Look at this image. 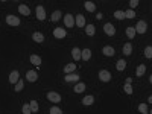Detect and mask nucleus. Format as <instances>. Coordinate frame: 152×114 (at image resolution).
Here are the masks:
<instances>
[{
	"instance_id": "6e6552de",
	"label": "nucleus",
	"mask_w": 152,
	"mask_h": 114,
	"mask_svg": "<svg viewBox=\"0 0 152 114\" xmlns=\"http://www.w3.org/2000/svg\"><path fill=\"white\" fill-rule=\"evenodd\" d=\"M35 14H37V19L40 21H43L44 19H46V11H44V6L38 5L37 8H35Z\"/></svg>"
},
{
	"instance_id": "72a5a7b5",
	"label": "nucleus",
	"mask_w": 152,
	"mask_h": 114,
	"mask_svg": "<svg viewBox=\"0 0 152 114\" xmlns=\"http://www.w3.org/2000/svg\"><path fill=\"white\" fill-rule=\"evenodd\" d=\"M21 113H23V114H32L29 103H24V105H23V107H21Z\"/></svg>"
},
{
	"instance_id": "4468645a",
	"label": "nucleus",
	"mask_w": 152,
	"mask_h": 114,
	"mask_svg": "<svg viewBox=\"0 0 152 114\" xmlns=\"http://www.w3.org/2000/svg\"><path fill=\"white\" fill-rule=\"evenodd\" d=\"M31 63H32V66H35L37 67V70L40 68V66H41V56H38V55H31Z\"/></svg>"
},
{
	"instance_id": "393cba45",
	"label": "nucleus",
	"mask_w": 152,
	"mask_h": 114,
	"mask_svg": "<svg viewBox=\"0 0 152 114\" xmlns=\"http://www.w3.org/2000/svg\"><path fill=\"white\" fill-rule=\"evenodd\" d=\"M132 53V44H131V43H126V44H125L123 46V55H131Z\"/></svg>"
},
{
	"instance_id": "a878e982",
	"label": "nucleus",
	"mask_w": 152,
	"mask_h": 114,
	"mask_svg": "<svg viewBox=\"0 0 152 114\" xmlns=\"http://www.w3.org/2000/svg\"><path fill=\"white\" fill-rule=\"evenodd\" d=\"M84 6H85V9H87L88 12H94V11H96V5H94L93 2H85Z\"/></svg>"
},
{
	"instance_id": "0eeeda50",
	"label": "nucleus",
	"mask_w": 152,
	"mask_h": 114,
	"mask_svg": "<svg viewBox=\"0 0 152 114\" xmlns=\"http://www.w3.org/2000/svg\"><path fill=\"white\" fill-rule=\"evenodd\" d=\"M26 79L29 82H37V79H38L37 70H28V72H26Z\"/></svg>"
},
{
	"instance_id": "f257e3e1",
	"label": "nucleus",
	"mask_w": 152,
	"mask_h": 114,
	"mask_svg": "<svg viewBox=\"0 0 152 114\" xmlns=\"http://www.w3.org/2000/svg\"><path fill=\"white\" fill-rule=\"evenodd\" d=\"M97 78H99V79L102 81V82H110L111 81V73H110V70H101V72L99 73H97Z\"/></svg>"
},
{
	"instance_id": "9d476101",
	"label": "nucleus",
	"mask_w": 152,
	"mask_h": 114,
	"mask_svg": "<svg viewBox=\"0 0 152 114\" xmlns=\"http://www.w3.org/2000/svg\"><path fill=\"white\" fill-rule=\"evenodd\" d=\"M103 32H105L106 35H110V37H113V35L116 33V28H114L111 23H105V24H103Z\"/></svg>"
},
{
	"instance_id": "ea45409f",
	"label": "nucleus",
	"mask_w": 152,
	"mask_h": 114,
	"mask_svg": "<svg viewBox=\"0 0 152 114\" xmlns=\"http://www.w3.org/2000/svg\"><path fill=\"white\" fill-rule=\"evenodd\" d=\"M132 82V78H126V84H131Z\"/></svg>"
},
{
	"instance_id": "58836bf2",
	"label": "nucleus",
	"mask_w": 152,
	"mask_h": 114,
	"mask_svg": "<svg viewBox=\"0 0 152 114\" xmlns=\"http://www.w3.org/2000/svg\"><path fill=\"white\" fill-rule=\"evenodd\" d=\"M96 19H97V20H102V19H103V15H102L101 12H97V17H96Z\"/></svg>"
},
{
	"instance_id": "412c9836",
	"label": "nucleus",
	"mask_w": 152,
	"mask_h": 114,
	"mask_svg": "<svg viewBox=\"0 0 152 114\" xmlns=\"http://www.w3.org/2000/svg\"><path fill=\"white\" fill-rule=\"evenodd\" d=\"M71 56H73L75 61H79V59H81V49L73 47V49H71Z\"/></svg>"
},
{
	"instance_id": "c756f323",
	"label": "nucleus",
	"mask_w": 152,
	"mask_h": 114,
	"mask_svg": "<svg viewBox=\"0 0 152 114\" xmlns=\"http://www.w3.org/2000/svg\"><path fill=\"white\" fill-rule=\"evenodd\" d=\"M50 20L52 21H59L61 20V11H55L52 14V17H50Z\"/></svg>"
},
{
	"instance_id": "ddd939ff",
	"label": "nucleus",
	"mask_w": 152,
	"mask_h": 114,
	"mask_svg": "<svg viewBox=\"0 0 152 114\" xmlns=\"http://www.w3.org/2000/svg\"><path fill=\"white\" fill-rule=\"evenodd\" d=\"M79 78H81V76H79L78 73H69V75H66L64 81H66V82H78Z\"/></svg>"
},
{
	"instance_id": "a211bd4d",
	"label": "nucleus",
	"mask_w": 152,
	"mask_h": 114,
	"mask_svg": "<svg viewBox=\"0 0 152 114\" xmlns=\"http://www.w3.org/2000/svg\"><path fill=\"white\" fill-rule=\"evenodd\" d=\"M85 33L88 35V37H93V35L96 33V28H94V24H85Z\"/></svg>"
},
{
	"instance_id": "4c0bfd02",
	"label": "nucleus",
	"mask_w": 152,
	"mask_h": 114,
	"mask_svg": "<svg viewBox=\"0 0 152 114\" xmlns=\"http://www.w3.org/2000/svg\"><path fill=\"white\" fill-rule=\"evenodd\" d=\"M129 6H131V9L134 11V9L138 6V0H131V2H129Z\"/></svg>"
},
{
	"instance_id": "f3484780",
	"label": "nucleus",
	"mask_w": 152,
	"mask_h": 114,
	"mask_svg": "<svg viewBox=\"0 0 152 114\" xmlns=\"http://www.w3.org/2000/svg\"><path fill=\"white\" fill-rule=\"evenodd\" d=\"M19 12H20L21 15H26V17H28V15L31 14V9H29L28 5H19Z\"/></svg>"
},
{
	"instance_id": "7ed1b4c3",
	"label": "nucleus",
	"mask_w": 152,
	"mask_h": 114,
	"mask_svg": "<svg viewBox=\"0 0 152 114\" xmlns=\"http://www.w3.org/2000/svg\"><path fill=\"white\" fill-rule=\"evenodd\" d=\"M46 98H47L49 102H53V103L61 102V94H58L56 91H49V93L46 94Z\"/></svg>"
},
{
	"instance_id": "b1692460",
	"label": "nucleus",
	"mask_w": 152,
	"mask_h": 114,
	"mask_svg": "<svg viewBox=\"0 0 152 114\" xmlns=\"http://www.w3.org/2000/svg\"><path fill=\"white\" fill-rule=\"evenodd\" d=\"M145 72H146V66L145 64H140L138 67H137V70H136V76H143V75H145Z\"/></svg>"
},
{
	"instance_id": "20e7f679",
	"label": "nucleus",
	"mask_w": 152,
	"mask_h": 114,
	"mask_svg": "<svg viewBox=\"0 0 152 114\" xmlns=\"http://www.w3.org/2000/svg\"><path fill=\"white\" fill-rule=\"evenodd\" d=\"M6 23L9 24V26H20V19L19 17H15V15H12V14H9V15H6Z\"/></svg>"
},
{
	"instance_id": "e433bc0d",
	"label": "nucleus",
	"mask_w": 152,
	"mask_h": 114,
	"mask_svg": "<svg viewBox=\"0 0 152 114\" xmlns=\"http://www.w3.org/2000/svg\"><path fill=\"white\" fill-rule=\"evenodd\" d=\"M145 56H146V58H152V46H146V49H145Z\"/></svg>"
},
{
	"instance_id": "473e14b6",
	"label": "nucleus",
	"mask_w": 152,
	"mask_h": 114,
	"mask_svg": "<svg viewBox=\"0 0 152 114\" xmlns=\"http://www.w3.org/2000/svg\"><path fill=\"white\" fill-rule=\"evenodd\" d=\"M123 90H125V93H126V94H132V93H134V88H132L131 84H125Z\"/></svg>"
},
{
	"instance_id": "f704fd0d",
	"label": "nucleus",
	"mask_w": 152,
	"mask_h": 114,
	"mask_svg": "<svg viewBox=\"0 0 152 114\" xmlns=\"http://www.w3.org/2000/svg\"><path fill=\"white\" fill-rule=\"evenodd\" d=\"M49 114H62V110L58 108V107H52V108L49 110Z\"/></svg>"
},
{
	"instance_id": "5701e85b",
	"label": "nucleus",
	"mask_w": 152,
	"mask_h": 114,
	"mask_svg": "<svg viewBox=\"0 0 152 114\" xmlns=\"http://www.w3.org/2000/svg\"><path fill=\"white\" fill-rule=\"evenodd\" d=\"M75 93H82L84 90H87V87H85V84L84 82H78L76 85H75Z\"/></svg>"
},
{
	"instance_id": "aec40b11",
	"label": "nucleus",
	"mask_w": 152,
	"mask_h": 114,
	"mask_svg": "<svg viewBox=\"0 0 152 114\" xmlns=\"http://www.w3.org/2000/svg\"><path fill=\"white\" fill-rule=\"evenodd\" d=\"M90 58H91V50H90V49H84V50H81V59L88 61Z\"/></svg>"
},
{
	"instance_id": "f8f14e48",
	"label": "nucleus",
	"mask_w": 152,
	"mask_h": 114,
	"mask_svg": "<svg viewBox=\"0 0 152 114\" xmlns=\"http://www.w3.org/2000/svg\"><path fill=\"white\" fill-rule=\"evenodd\" d=\"M102 53L105 55V56H114L116 55V50H114V47L113 46H103V49H102Z\"/></svg>"
},
{
	"instance_id": "39448f33",
	"label": "nucleus",
	"mask_w": 152,
	"mask_h": 114,
	"mask_svg": "<svg viewBox=\"0 0 152 114\" xmlns=\"http://www.w3.org/2000/svg\"><path fill=\"white\" fill-rule=\"evenodd\" d=\"M19 79H20V73H19V70H12V72L9 73V78H8L9 84L15 85L17 82H19Z\"/></svg>"
},
{
	"instance_id": "2eb2a0df",
	"label": "nucleus",
	"mask_w": 152,
	"mask_h": 114,
	"mask_svg": "<svg viewBox=\"0 0 152 114\" xmlns=\"http://www.w3.org/2000/svg\"><path fill=\"white\" fill-rule=\"evenodd\" d=\"M76 64L75 63H69V64H66V67H64V73L66 75H69V73H75V70H76Z\"/></svg>"
},
{
	"instance_id": "1a4fd4ad",
	"label": "nucleus",
	"mask_w": 152,
	"mask_h": 114,
	"mask_svg": "<svg viewBox=\"0 0 152 114\" xmlns=\"http://www.w3.org/2000/svg\"><path fill=\"white\" fill-rule=\"evenodd\" d=\"M64 26L66 28H73L75 26V17L71 14H66L64 15Z\"/></svg>"
},
{
	"instance_id": "9b49d317",
	"label": "nucleus",
	"mask_w": 152,
	"mask_h": 114,
	"mask_svg": "<svg viewBox=\"0 0 152 114\" xmlns=\"http://www.w3.org/2000/svg\"><path fill=\"white\" fill-rule=\"evenodd\" d=\"M75 26H78V28H85V17H84L82 14H78V15H76Z\"/></svg>"
},
{
	"instance_id": "cd10ccee",
	"label": "nucleus",
	"mask_w": 152,
	"mask_h": 114,
	"mask_svg": "<svg viewBox=\"0 0 152 114\" xmlns=\"http://www.w3.org/2000/svg\"><path fill=\"white\" fill-rule=\"evenodd\" d=\"M29 107H31V111L35 114V113H38V110H40V107H38V102L37 100H31L29 102Z\"/></svg>"
},
{
	"instance_id": "4be33fe9",
	"label": "nucleus",
	"mask_w": 152,
	"mask_h": 114,
	"mask_svg": "<svg viewBox=\"0 0 152 114\" xmlns=\"http://www.w3.org/2000/svg\"><path fill=\"white\" fill-rule=\"evenodd\" d=\"M116 68H117L119 72H123V70L126 68V61H125V59H119L117 63H116Z\"/></svg>"
},
{
	"instance_id": "6ab92c4d",
	"label": "nucleus",
	"mask_w": 152,
	"mask_h": 114,
	"mask_svg": "<svg viewBox=\"0 0 152 114\" xmlns=\"http://www.w3.org/2000/svg\"><path fill=\"white\" fill-rule=\"evenodd\" d=\"M93 102H94V96H91V94L85 96V98L82 99V105H85V107H90V105H93Z\"/></svg>"
},
{
	"instance_id": "dca6fc26",
	"label": "nucleus",
	"mask_w": 152,
	"mask_h": 114,
	"mask_svg": "<svg viewBox=\"0 0 152 114\" xmlns=\"http://www.w3.org/2000/svg\"><path fill=\"white\" fill-rule=\"evenodd\" d=\"M32 40H34L35 43H38V44H40V43H43V41H44V35H43L41 32H34V33H32Z\"/></svg>"
},
{
	"instance_id": "2f4dec72",
	"label": "nucleus",
	"mask_w": 152,
	"mask_h": 114,
	"mask_svg": "<svg viewBox=\"0 0 152 114\" xmlns=\"http://www.w3.org/2000/svg\"><path fill=\"white\" fill-rule=\"evenodd\" d=\"M23 85H24V82H23L21 79H19V82L15 84V88H14V90H15L17 93H20V91L23 90Z\"/></svg>"
},
{
	"instance_id": "7c9ffc66",
	"label": "nucleus",
	"mask_w": 152,
	"mask_h": 114,
	"mask_svg": "<svg viewBox=\"0 0 152 114\" xmlns=\"http://www.w3.org/2000/svg\"><path fill=\"white\" fill-rule=\"evenodd\" d=\"M114 19L123 20V19H125V11H116V12H114Z\"/></svg>"
},
{
	"instance_id": "423d86ee",
	"label": "nucleus",
	"mask_w": 152,
	"mask_h": 114,
	"mask_svg": "<svg viewBox=\"0 0 152 114\" xmlns=\"http://www.w3.org/2000/svg\"><path fill=\"white\" fill-rule=\"evenodd\" d=\"M66 35H67V31H66V29H62V28H55V29H53V37L58 38V40L66 38Z\"/></svg>"
},
{
	"instance_id": "c9c22d12",
	"label": "nucleus",
	"mask_w": 152,
	"mask_h": 114,
	"mask_svg": "<svg viewBox=\"0 0 152 114\" xmlns=\"http://www.w3.org/2000/svg\"><path fill=\"white\" fill-rule=\"evenodd\" d=\"M134 17H136V12H134L132 9L125 11V19H134Z\"/></svg>"
},
{
	"instance_id": "c85d7f7f",
	"label": "nucleus",
	"mask_w": 152,
	"mask_h": 114,
	"mask_svg": "<svg viewBox=\"0 0 152 114\" xmlns=\"http://www.w3.org/2000/svg\"><path fill=\"white\" fill-rule=\"evenodd\" d=\"M138 111H140L141 114H149V111H151V110L148 108V105H146V103H140V105H138Z\"/></svg>"
},
{
	"instance_id": "bb28decb",
	"label": "nucleus",
	"mask_w": 152,
	"mask_h": 114,
	"mask_svg": "<svg viewBox=\"0 0 152 114\" xmlns=\"http://www.w3.org/2000/svg\"><path fill=\"white\" fill-rule=\"evenodd\" d=\"M126 37L129 40H132L134 37H136V29H134L132 26H128V28H126Z\"/></svg>"
},
{
	"instance_id": "f03ea898",
	"label": "nucleus",
	"mask_w": 152,
	"mask_h": 114,
	"mask_svg": "<svg viewBox=\"0 0 152 114\" xmlns=\"http://www.w3.org/2000/svg\"><path fill=\"white\" fill-rule=\"evenodd\" d=\"M134 29H136V33H146V31H148V24H146L145 20H138L137 26H136Z\"/></svg>"
}]
</instances>
